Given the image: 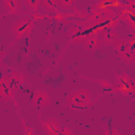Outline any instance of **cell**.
Returning a JSON list of instances; mask_svg holds the SVG:
<instances>
[{"label":"cell","mask_w":135,"mask_h":135,"mask_svg":"<svg viewBox=\"0 0 135 135\" xmlns=\"http://www.w3.org/2000/svg\"><path fill=\"white\" fill-rule=\"evenodd\" d=\"M0 92L6 98H12L13 97V90L8 86L7 82L4 79H0Z\"/></svg>","instance_id":"obj_9"},{"label":"cell","mask_w":135,"mask_h":135,"mask_svg":"<svg viewBox=\"0 0 135 135\" xmlns=\"http://www.w3.org/2000/svg\"><path fill=\"white\" fill-rule=\"evenodd\" d=\"M50 101V96L45 91H37L33 98V104L37 108L45 107Z\"/></svg>","instance_id":"obj_3"},{"label":"cell","mask_w":135,"mask_h":135,"mask_svg":"<svg viewBox=\"0 0 135 135\" xmlns=\"http://www.w3.org/2000/svg\"><path fill=\"white\" fill-rule=\"evenodd\" d=\"M115 50H116V52H117L118 54H120V55L122 56L128 50H130L128 40H126V39L117 40V42L115 43Z\"/></svg>","instance_id":"obj_8"},{"label":"cell","mask_w":135,"mask_h":135,"mask_svg":"<svg viewBox=\"0 0 135 135\" xmlns=\"http://www.w3.org/2000/svg\"><path fill=\"white\" fill-rule=\"evenodd\" d=\"M102 40L105 44H115L118 40L117 33L113 28H105L102 32Z\"/></svg>","instance_id":"obj_4"},{"label":"cell","mask_w":135,"mask_h":135,"mask_svg":"<svg viewBox=\"0 0 135 135\" xmlns=\"http://www.w3.org/2000/svg\"><path fill=\"white\" fill-rule=\"evenodd\" d=\"M6 82H7L8 86L14 91L15 89L19 88V86L22 84V82H23V77H22V75L19 74V73H13V74H11V75L8 76Z\"/></svg>","instance_id":"obj_5"},{"label":"cell","mask_w":135,"mask_h":135,"mask_svg":"<svg viewBox=\"0 0 135 135\" xmlns=\"http://www.w3.org/2000/svg\"><path fill=\"white\" fill-rule=\"evenodd\" d=\"M91 99V94L88 90H78L69 97V103L71 107L79 109L85 107Z\"/></svg>","instance_id":"obj_1"},{"label":"cell","mask_w":135,"mask_h":135,"mask_svg":"<svg viewBox=\"0 0 135 135\" xmlns=\"http://www.w3.org/2000/svg\"><path fill=\"white\" fill-rule=\"evenodd\" d=\"M4 6L8 13H18L20 11V2L14 0H5Z\"/></svg>","instance_id":"obj_7"},{"label":"cell","mask_w":135,"mask_h":135,"mask_svg":"<svg viewBox=\"0 0 135 135\" xmlns=\"http://www.w3.org/2000/svg\"><path fill=\"white\" fill-rule=\"evenodd\" d=\"M122 14L127 15V19H129L132 27H134V12L130 8H127V9H123L122 11Z\"/></svg>","instance_id":"obj_11"},{"label":"cell","mask_w":135,"mask_h":135,"mask_svg":"<svg viewBox=\"0 0 135 135\" xmlns=\"http://www.w3.org/2000/svg\"><path fill=\"white\" fill-rule=\"evenodd\" d=\"M2 59H3V51H2V49L0 47V62L2 61Z\"/></svg>","instance_id":"obj_13"},{"label":"cell","mask_w":135,"mask_h":135,"mask_svg":"<svg viewBox=\"0 0 135 135\" xmlns=\"http://www.w3.org/2000/svg\"><path fill=\"white\" fill-rule=\"evenodd\" d=\"M27 3V5H32V7H31V9H36V7H37V4H38V1H27L26 2Z\"/></svg>","instance_id":"obj_12"},{"label":"cell","mask_w":135,"mask_h":135,"mask_svg":"<svg viewBox=\"0 0 135 135\" xmlns=\"http://www.w3.org/2000/svg\"><path fill=\"white\" fill-rule=\"evenodd\" d=\"M32 25H33V21L28 18H22V19L18 20L13 26L14 36L16 38H20L32 27Z\"/></svg>","instance_id":"obj_2"},{"label":"cell","mask_w":135,"mask_h":135,"mask_svg":"<svg viewBox=\"0 0 135 135\" xmlns=\"http://www.w3.org/2000/svg\"><path fill=\"white\" fill-rule=\"evenodd\" d=\"M101 45V41L97 36H91L84 40V47L88 51H95Z\"/></svg>","instance_id":"obj_6"},{"label":"cell","mask_w":135,"mask_h":135,"mask_svg":"<svg viewBox=\"0 0 135 135\" xmlns=\"http://www.w3.org/2000/svg\"><path fill=\"white\" fill-rule=\"evenodd\" d=\"M122 58L124 60V62L127 63H132L134 61V52L128 50L123 55H122Z\"/></svg>","instance_id":"obj_10"}]
</instances>
